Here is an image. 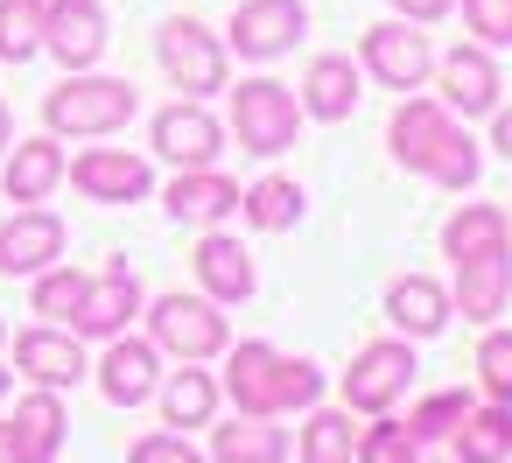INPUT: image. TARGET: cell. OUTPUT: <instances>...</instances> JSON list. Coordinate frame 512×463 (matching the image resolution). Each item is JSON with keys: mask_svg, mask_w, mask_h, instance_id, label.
Returning <instances> with one entry per match:
<instances>
[{"mask_svg": "<svg viewBox=\"0 0 512 463\" xmlns=\"http://www.w3.org/2000/svg\"><path fill=\"white\" fill-rule=\"evenodd\" d=\"M57 183H64V148H57V134L15 141L8 169H0V190H8V204H15V211H22V204H43Z\"/></svg>", "mask_w": 512, "mask_h": 463, "instance_id": "ffe728a7", "label": "cell"}, {"mask_svg": "<svg viewBox=\"0 0 512 463\" xmlns=\"http://www.w3.org/2000/svg\"><path fill=\"white\" fill-rule=\"evenodd\" d=\"M0 463H15V449H8V428H0Z\"/></svg>", "mask_w": 512, "mask_h": 463, "instance_id": "60d3db41", "label": "cell"}, {"mask_svg": "<svg viewBox=\"0 0 512 463\" xmlns=\"http://www.w3.org/2000/svg\"><path fill=\"white\" fill-rule=\"evenodd\" d=\"M64 176L92 197V204H141L155 190V169L127 148H85L78 162H64Z\"/></svg>", "mask_w": 512, "mask_h": 463, "instance_id": "30bf717a", "label": "cell"}, {"mask_svg": "<svg viewBox=\"0 0 512 463\" xmlns=\"http://www.w3.org/2000/svg\"><path fill=\"white\" fill-rule=\"evenodd\" d=\"M15 141V120H8V99H0V148H8Z\"/></svg>", "mask_w": 512, "mask_h": 463, "instance_id": "ab89813d", "label": "cell"}, {"mask_svg": "<svg viewBox=\"0 0 512 463\" xmlns=\"http://www.w3.org/2000/svg\"><path fill=\"white\" fill-rule=\"evenodd\" d=\"M449 442H456V463H505V456H512V407H505V400L470 407V414L449 428Z\"/></svg>", "mask_w": 512, "mask_h": 463, "instance_id": "cb8c5ba5", "label": "cell"}, {"mask_svg": "<svg viewBox=\"0 0 512 463\" xmlns=\"http://www.w3.org/2000/svg\"><path fill=\"white\" fill-rule=\"evenodd\" d=\"M162 386V351L148 344V337H106V358H99V393L113 400V407H141L148 393Z\"/></svg>", "mask_w": 512, "mask_h": 463, "instance_id": "e0dca14e", "label": "cell"}, {"mask_svg": "<svg viewBox=\"0 0 512 463\" xmlns=\"http://www.w3.org/2000/svg\"><path fill=\"white\" fill-rule=\"evenodd\" d=\"M463 414H470V400H463V393H428V400L407 414V428H414V442H442Z\"/></svg>", "mask_w": 512, "mask_h": 463, "instance_id": "e575fe53", "label": "cell"}, {"mask_svg": "<svg viewBox=\"0 0 512 463\" xmlns=\"http://www.w3.org/2000/svg\"><path fill=\"white\" fill-rule=\"evenodd\" d=\"M463 22L484 50H512V0H463Z\"/></svg>", "mask_w": 512, "mask_h": 463, "instance_id": "d590c367", "label": "cell"}, {"mask_svg": "<svg viewBox=\"0 0 512 463\" xmlns=\"http://www.w3.org/2000/svg\"><path fill=\"white\" fill-rule=\"evenodd\" d=\"M162 414H169V428H211V414H218V379L183 365V372L162 386Z\"/></svg>", "mask_w": 512, "mask_h": 463, "instance_id": "83f0119b", "label": "cell"}, {"mask_svg": "<svg viewBox=\"0 0 512 463\" xmlns=\"http://www.w3.org/2000/svg\"><path fill=\"white\" fill-rule=\"evenodd\" d=\"M365 71L386 85V92H421V78L435 71V50L421 36V22H372L365 43H358Z\"/></svg>", "mask_w": 512, "mask_h": 463, "instance_id": "52a82bcc", "label": "cell"}, {"mask_svg": "<svg viewBox=\"0 0 512 463\" xmlns=\"http://www.w3.org/2000/svg\"><path fill=\"white\" fill-rule=\"evenodd\" d=\"M442 246H449V260H470V253L512 246V218H505L498 204H463V211L442 225Z\"/></svg>", "mask_w": 512, "mask_h": 463, "instance_id": "4316f807", "label": "cell"}, {"mask_svg": "<svg viewBox=\"0 0 512 463\" xmlns=\"http://www.w3.org/2000/svg\"><path fill=\"white\" fill-rule=\"evenodd\" d=\"M211 456L218 463H281L288 456V428H274L260 414H239L232 428H211Z\"/></svg>", "mask_w": 512, "mask_h": 463, "instance_id": "484cf974", "label": "cell"}, {"mask_svg": "<svg viewBox=\"0 0 512 463\" xmlns=\"http://www.w3.org/2000/svg\"><path fill=\"white\" fill-rule=\"evenodd\" d=\"M351 456H358L351 407H316L309 428H302V463H351Z\"/></svg>", "mask_w": 512, "mask_h": 463, "instance_id": "4dcf8cb0", "label": "cell"}, {"mask_svg": "<svg viewBox=\"0 0 512 463\" xmlns=\"http://www.w3.org/2000/svg\"><path fill=\"white\" fill-rule=\"evenodd\" d=\"M225 393H232L239 414L274 421V414L316 407V400H323V372H316L309 358H281L274 344L253 337V344H239V351L225 358Z\"/></svg>", "mask_w": 512, "mask_h": 463, "instance_id": "7a4b0ae2", "label": "cell"}, {"mask_svg": "<svg viewBox=\"0 0 512 463\" xmlns=\"http://www.w3.org/2000/svg\"><path fill=\"white\" fill-rule=\"evenodd\" d=\"M295 127H302V99L274 78H246L232 92V134L246 155H281L295 148Z\"/></svg>", "mask_w": 512, "mask_h": 463, "instance_id": "5b68a950", "label": "cell"}, {"mask_svg": "<svg viewBox=\"0 0 512 463\" xmlns=\"http://www.w3.org/2000/svg\"><path fill=\"white\" fill-rule=\"evenodd\" d=\"M302 29H309V8H302V0H239V8H232V50L253 57V64L281 57Z\"/></svg>", "mask_w": 512, "mask_h": 463, "instance_id": "8fae6325", "label": "cell"}, {"mask_svg": "<svg viewBox=\"0 0 512 463\" xmlns=\"http://www.w3.org/2000/svg\"><path fill=\"white\" fill-rule=\"evenodd\" d=\"M148 141H155V155H162V162H176V169H211V162H218V148H225V127H218L197 99H176V106H162V113H155Z\"/></svg>", "mask_w": 512, "mask_h": 463, "instance_id": "9c48e42d", "label": "cell"}, {"mask_svg": "<svg viewBox=\"0 0 512 463\" xmlns=\"http://www.w3.org/2000/svg\"><path fill=\"white\" fill-rule=\"evenodd\" d=\"M169 85L183 99H204V92H225V43L204 29V22H162V43H155Z\"/></svg>", "mask_w": 512, "mask_h": 463, "instance_id": "8992f818", "label": "cell"}, {"mask_svg": "<svg viewBox=\"0 0 512 463\" xmlns=\"http://www.w3.org/2000/svg\"><path fill=\"white\" fill-rule=\"evenodd\" d=\"M50 0H0V64H29L43 50Z\"/></svg>", "mask_w": 512, "mask_h": 463, "instance_id": "f1b7e54d", "label": "cell"}, {"mask_svg": "<svg viewBox=\"0 0 512 463\" xmlns=\"http://www.w3.org/2000/svg\"><path fill=\"white\" fill-rule=\"evenodd\" d=\"M351 463H421V442H414V428L407 421H372V428H358V456Z\"/></svg>", "mask_w": 512, "mask_h": 463, "instance_id": "1f68e13d", "label": "cell"}, {"mask_svg": "<svg viewBox=\"0 0 512 463\" xmlns=\"http://www.w3.org/2000/svg\"><path fill=\"white\" fill-rule=\"evenodd\" d=\"M393 162L442 183V190H470L477 183V141L456 134L442 99H400L393 106Z\"/></svg>", "mask_w": 512, "mask_h": 463, "instance_id": "6da1fadb", "label": "cell"}, {"mask_svg": "<svg viewBox=\"0 0 512 463\" xmlns=\"http://www.w3.org/2000/svg\"><path fill=\"white\" fill-rule=\"evenodd\" d=\"M477 379H484L491 400L512 407V330H484V344H477Z\"/></svg>", "mask_w": 512, "mask_h": 463, "instance_id": "836d02e7", "label": "cell"}, {"mask_svg": "<svg viewBox=\"0 0 512 463\" xmlns=\"http://www.w3.org/2000/svg\"><path fill=\"white\" fill-rule=\"evenodd\" d=\"M43 50H50L64 71H92V64L106 57V8H99V0H50Z\"/></svg>", "mask_w": 512, "mask_h": 463, "instance_id": "4fadbf2b", "label": "cell"}, {"mask_svg": "<svg viewBox=\"0 0 512 463\" xmlns=\"http://www.w3.org/2000/svg\"><path fill=\"white\" fill-rule=\"evenodd\" d=\"M407 379H414V351H407V337H379V344H365V351L351 358V372H344V407H358V414H386V407L407 393Z\"/></svg>", "mask_w": 512, "mask_h": 463, "instance_id": "ba28073f", "label": "cell"}, {"mask_svg": "<svg viewBox=\"0 0 512 463\" xmlns=\"http://www.w3.org/2000/svg\"><path fill=\"white\" fill-rule=\"evenodd\" d=\"M0 344H8V323H0Z\"/></svg>", "mask_w": 512, "mask_h": 463, "instance_id": "7bdbcfd3", "label": "cell"}, {"mask_svg": "<svg viewBox=\"0 0 512 463\" xmlns=\"http://www.w3.org/2000/svg\"><path fill=\"white\" fill-rule=\"evenodd\" d=\"M141 113V92L127 78H92V71H71L50 99H43V134H71V141H99L113 127H127Z\"/></svg>", "mask_w": 512, "mask_h": 463, "instance_id": "3957f363", "label": "cell"}, {"mask_svg": "<svg viewBox=\"0 0 512 463\" xmlns=\"http://www.w3.org/2000/svg\"><path fill=\"white\" fill-rule=\"evenodd\" d=\"M197 281H204L211 302H246L253 295V253L225 232H204L197 239Z\"/></svg>", "mask_w": 512, "mask_h": 463, "instance_id": "7402d4cb", "label": "cell"}, {"mask_svg": "<svg viewBox=\"0 0 512 463\" xmlns=\"http://www.w3.org/2000/svg\"><path fill=\"white\" fill-rule=\"evenodd\" d=\"M134 316H141V281L127 267H106V274L85 281V295H78V309H71L64 330L71 337H120Z\"/></svg>", "mask_w": 512, "mask_h": 463, "instance_id": "7c38bea8", "label": "cell"}, {"mask_svg": "<svg viewBox=\"0 0 512 463\" xmlns=\"http://www.w3.org/2000/svg\"><path fill=\"white\" fill-rule=\"evenodd\" d=\"M386 323H393L400 337H435V330L449 323V288L428 281V274L393 281V288H386Z\"/></svg>", "mask_w": 512, "mask_h": 463, "instance_id": "603a6c76", "label": "cell"}, {"mask_svg": "<svg viewBox=\"0 0 512 463\" xmlns=\"http://www.w3.org/2000/svg\"><path fill=\"white\" fill-rule=\"evenodd\" d=\"M435 78H442V106L449 113H463V120H477V113H498V64H491V50H449L442 64H435Z\"/></svg>", "mask_w": 512, "mask_h": 463, "instance_id": "ac0fdd59", "label": "cell"}, {"mask_svg": "<svg viewBox=\"0 0 512 463\" xmlns=\"http://www.w3.org/2000/svg\"><path fill=\"white\" fill-rule=\"evenodd\" d=\"M8 393H15V372H0V400H8Z\"/></svg>", "mask_w": 512, "mask_h": 463, "instance_id": "b9f144b4", "label": "cell"}, {"mask_svg": "<svg viewBox=\"0 0 512 463\" xmlns=\"http://www.w3.org/2000/svg\"><path fill=\"white\" fill-rule=\"evenodd\" d=\"M358 106V64L351 57H316L309 78H302V113L316 120H351Z\"/></svg>", "mask_w": 512, "mask_h": 463, "instance_id": "d4e9b609", "label": "cell"}, {"mask_svg": "<svg viewBox=\"0 0 512 463\" xmlns=\"http://www.w3.org/2000/svg\"><path fill=\"white\" fill-rule=\"evenodd\" d=\"M449 8H456V0H393V15H400V22H442Z\"/></svg>", "mask_w": 512, "mask_h": 463, "instance_id": "74e56055", "label": "cell"}, {"mask_svg": "<svg viewBox=\"0 0 512 463\" xmlns=\"http://www.w3.org/2000/svg\"><path fill=\"white\" fill-rule=\"evenodd\" d=\"M491 148L512 162V106H498V120H491Z\"/></svg>", "mask_w": 512, "mask_h": 463, "instance_id": "f35d334b", "label": "cell"}, {"mask_svg": "<svg viewBox=\"0 0 512 463\" xmlns=\"http://www.w3.org/2000/svg\"><path fill=\"white\" fill-rule=\"evenodd\" d=\"M505 295H512V246H491V253L456 260V309H463L470 323L505 316Z\"/></svg>", "mask_w": 512, "mask_h": 463, "instance_id": "d6986e66", "label": "cell"}, {"mask_svg": "<svg viewBox=\"0 0 512 463\" xmlns=\"http://www.w3.org/2000/svg\"><path fill=\"white\" fill-rule=\"evenodd\" d=\"M15 372L36 379V386H50V393H64V386L85 379V337H71L57 323H36V330L15 337Z\"/></svg>", "mask_w": 512, "mask_h": 463, "instance_id": "2e32d148", "label": "cell"}, {"mask_svg": "<svg viewBox=\"0 0 512 463\" xmlns=\"http://www.w3.org/2000/svg\"><path fill=\"white\" fill-rule=\"evenodd\" d=\"M0 428H8L15 463H57L64 456V435H71V414H64V400L50 386H36L29 400H15V414L0 421Z\"/></svg>", "mask_w": 512, "mask_h": 463, "instance_id": "9a60e30c", "label": "cell"}, {"mask_svg": "<svg viewBox=\"0 0 512 463\" xmlns=\"http://www.w3.org/2000/svg\"><path fill=\"white\" fill-rule=\"evenodd\" d=\"M127 463H211V456H197L183 435H141V442L127 449Z\"/></svg>", "mask_w": 512, "mask_h": 463, "instance_id": "8d00e7d4", "label": "cell"}, {"mask_svg": "<svg viewBox=\"0 0 512 463\" xmlns=\"http://www.w3.org/2000/svg\"><path fill=\"white\" fill-rule=\"evenodd\" d=\"M148 344L169 351V358H183V365H204V358H218L232 344V323L218 316L211 295H162L148 309Z\"/></svg>", "mask_w": 512, "mask_h": 463, "instance_id": "277c9868", "label": "cell"}, {"mask_svg": "<svg viewBox=\"0 0 512 463\" xmlns=\"http://www.w3.org/2000/svg\"><path fill=\"white\" fill-rule=\"evenodd\" d=\"M85 281H92V274H78V267H43V274H36V295H29L36 316H43V323H71Z\"/></svg>", "mask_w": 512, "mask_h": 463, "instance_id": "d6a6232c", "label": "cell"}, {"mask_svg": "<svg viewBox=\"0 0 512 463\" xmlns=\"http://www.w3.org/2000/svg\"><path fill=\"white\" fill-rule=\"evenodd\" d=\"M64 260V218L43 211V204H22L8 225H0V274H43Z\"/></svg>", "mask_w": 512, "mask_h": 463, "instance_id": "5bb4252c", "label": "cell"}, {"mask_svg": "<svg viewBox=\"0 0 512 463\" xmlns=\"http://www.w3.org/2000/svg\"><path fill=\"white\" fill-rule=\"evenodd\" d=\"M162 204H169V218H183V225H218V218L239 211V183L218 176V169H176V183L162 190Z\"/></svg>", "mask_w": 512, "mask_h": 463, "instance_id": "44dd1931", "label": "cell"}, {"mask_svg": "<svg viewBox=\"0 0 512 463\" xmlns=\"http://www.w3.org/2000/svg\"><path fill=\"white\" fill-rule=\"evenodd\" d=\"M239 211H246V225H260V232H288V225L302 218V183L267 176V183L239 190Z\"/></svg>", "mask_w": 512, "mask_h": 463, "instance_id": "f546056e", "label": "cell"}]
</instances>
